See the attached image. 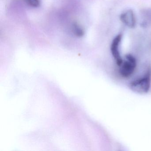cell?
<instances>
[{
	"label": "cell",
	"instance_id": "3",
	"mask_svg": "<svg viewBox=\"0 0 151 151\" xmlns=\"http://www.w3.org/2000/svg\"><path fill=\"white\" fill-rule=\"evenodd\" d=\"M122 35L118 34L113 39L110 46L111 53L114 59L116 64L120 66L123 60L122 59L120 54L119 47L122 39Z\"/></svg>",
	"mask_w": 151,
	"mask_h": 151
},
{
	"label": "cell",
	"instance_id": "2",
	"mask_svg": "<svg viewBox=\"0 0 151 151\" xmlns=\"http://www.w3.org/2000/svg\"><path fill=\"white\" fill-rule=\"evenodd\" d=\"M119 67L121 76L123 77H129L135 71L137 67V61L133 55L131 54L126 55L125 60H123Z\"/></svg>",
	"mask_w": 151,
	"mask_h": 151
},
{
	"label": "cell",
	"instance_id": "7",
	"mask_svg": "<svg viewBox=\"0 0 151 151\" xmlns=\"http://www.w3.org/2000/svg\"><path fill=\"white\" fill-rule=\"evenodd\" d=\"M28 5L33 7H37L39 6V0H25Z\"/></svg>",
	"mask_w": 151,
	"mask_h": 151
},
{
	"label": "cell",
	"instance_id": "1",
	"mask_svg": "<svg viewBox=\"0 0 151 151\" xmlns=\"http://www.w3.org/2000/svg\"><path fill=\"white\" fill-rule=\"evenodd\" d=\"M151 83V70L149 69L143 77L132 81L130 87L132 91L138 93H146L150 89Z\"/></svg>",
	"mask_w": 151,
	"mask_h": 151
},
{
	"label": "cell",
	"instance_id": "6",
	"mask_svg": "<svg viewBox=\"0 0 151 151\" xmlns=\"http://www.w3.org/2000/svg\"><path fill=\"white\" fill-rule=\"evenodd\" d=\"M73 32L74 34L78 37H82L84 34V32L83 30L78 26V24H75L73 25Z\"/></svg>",
	"mask_w": 151,
	"mask_h": 151
},
{
	"label": "cell",
	"instance_id": "5",
	"mask_svg": "<svg viewBox=\"0 0 151 151\" xmlns=\"http://www.w3.org/2000/svg\"><path fill=\"white\" fill-rule=\"evenodd\" d=\"M139 24L143 28L151 26V8L144 9L139 13Z\"/></svg>",
	"mask_w": 151,
	"mask_h": 151
},
{
	"label": "cell",
	"instance_id": "4",
	"mask_svg": "<svg viewBox=\"0 0 151 151\" xmlns=\"http://www.w3.org/2000/svg\"><path fill=\"white\" fill-rule=\"evenodd\" d=\"M121 22L127 27L133 29L137 24V19L135 13L132 9H128L121 14L120 17Z\"/></svg>",
	"mask_w": 151,
	"mask_h": 151
}]
</instances>
